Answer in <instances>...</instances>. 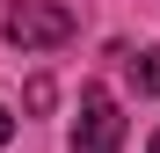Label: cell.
Returning a JSON list of instances; mask_svg holds the SVG:
<instances>
[{
  "label": "cell",
  "mask_w": 160,
  "mask_h": 153,
  "mask_svg": "<svg viewBox=\"0 0 160 153\" xmlns=\"http://www.w3.org/2000/svg\"><path fill=\"white\" fill-rule=\"evenodd\" d=\"M146 153H160V131H153V146H146Z\"/></svg>",
  "instance_id": "5b68a950"
},
{
  "label": "cell",
  "mask_w": 160,
  "mask_h": 153,
  "mask_svg": "<svg viewBox=\"0 0 160 153\" xmlns=\"http://www.w3.org/2000/svg\"><path fill=\"white\" fill-rule=\"evenodd\" d=\"M73 153H124V117H117V95L109 88H88V95H80Z\"/></svg>",
  "instance_id": "7a4b0ae2"
},
{
  "label": "cell",
  "mask_w": 160,
  "mask_h": 153,
  "mask_svg": "<svg viewBox=\"0 0 160 153\" xmlns=\"http://www.w3.org/2000/svg\"><path fill=\"white\" fill-rule=\"evenodd\" d=\"M131 88H138V95H160V51H138V59H131Z\"/></svg>",
  "instance_id": "3957f363"
},
{
  "label": "cell",
  "mask_w": 160,
  "mask_h": 153,
  "mask_svg": "<svg viewBox=\"0 0 160 153\" xmlns=\"http://www.w3.org/2000/svg\"><path fill=\"white\" fill-rule=\"evenodd\" d=\"M8 131H15V117H8V110H0V146H8Z\"/></svg>",
  "instance_id": "277c9868"
},
{
  "label": "cell",
  "mask_w": 160,
  "mask_h": 153,
  "mask_svg": "<svg viewBox=\"0 0 160 153\" xmlns=\"http://www.w3.org/2000/svg\"><path fill=\"white\" fill-rule=\"evenodd\" d=\"M73 8L66 0H15L8 8V44H22V51H58V44H73Z\"/></svg>",
  "instance_id": "6da1fadb"
}]
</instances>
